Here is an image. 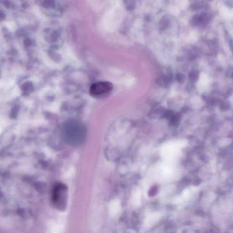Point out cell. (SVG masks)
I'll list each match as a JSON object with an SVG mask.
<instances>
[{"label": "cell", "instance_id": "cell-1", "mask_svg": "<svg viewBox=\"0 0 233 233\" xmlns=\"http://www.w3.org/2000/svg\"><path fill=\"white\" fill-rule=\"evenodd\" d=\"M84 126L80 122L70 120L63 124L61 131L62 138L65 143L71 146H77L83 143L86 137Z\"/></svg>", "mask_w": 233, "mask_h": 233}, {"label": "cell", "instance_id": "cell-2", "mask_svg": "<svg viewBox=\"0 0 233 233\" xmlns=\"http://www.w3.org/2000/svg\"><path fill=\"white\" fill-rule=\"evenodd\" d=\"M52 202L54 207L61 211H65L68 201V188L62 183H57L52 188Z\"/></svg>", "mask_w": 233, "mask_h": 233}, {"label": "cell", "instance_id": "cell-3", "mask_svg": "<svg viewBox=\"0 0 233 233\" xmlns=\"http://www.w3.org/2000/svg\"><path fill=\"white\" fill-rule=\"evenodd\" d=\"M113 85L109 82H99L94 83L91 86L89 92L92 96H98L111 91Z\"/></svg>", "mask_w": 233, "mask_h": 233}, {"label": "cell", "instance_id": "cell-4", "mask_svg": "<svg viewBox=\"0 0 233 233\" xmlns=\"http://www.w3.org/2000/svg\"><path fill=\"white\" fill-rule=\"evenodd\" d=\"M169 24V19L167 16H165L161 18L159 23V28L161 31H164L168 27Z\"/></svg>", "mask_w": 233, "mask_h": 233}, {"label": "cell", "instance_id": "cell-5", "mask_svg": "<svg viewBox=\"0 0 233 233\" xmlns=\"http://www.w3.org/2000/svg\"><path fill=\"white\" fill-rule=\"evenodd\" d=\"M126 9L128 11L133 10L136 7V0H123Z\"/></svg>", "mask_w": 233, "mask_h": 233}, {"label": "cell", "instance_id": "cell-6", "mask_svg": "<svg viewBox=\"0 0 233 233\" xmlns=\"http://www.w3.org/2000/svg\"><path fill=\"white\" fill-rule=\"evenodd\" d=\"M171 81L170 76H163L159 79V83L162 86L166 87L168 85Z\"/></svg>", "mask_w": 233, "mask_h": 233}, {"label": "cell", "instance_id": "cell-7", "mask_svg": "<svg viewBox=\"0 0 233 233\" xmlns=\"http://www.w3.org/2000/svg\"><path fill=\"white\" fill-rule=\"evenodd\" d=\"M120 208L119 204V202L114 201L113 202V205L112 206V210L113 212V215H115L116 214L119 210V208Z\"/></svg>", "mask_w": 233, "mask_h": 233}, {"label": "cell", "instance_id": "cell-8", "mask_svg": "<svg viewBox=\"0 0 233 233\" xmlns=\"http://www.w3.org/2000/svg\"><path fill=\"white\" fill-rule=\"evenodd\" d=\"M180 119V116L178 114H173L170 119L171 123L173 125L177 124Z\"/></svg>", "mask_w": 233, "mask_h": 233}, {"label": "cell", "instance_id": "cell-9", "mask_svg": "<svg viewBox=\"0 0 233 233\" xmlns=\"http://www.w3.org/2000/svg\"><path fill=\"white\" fill-rule=\"evenodd\" d=\"M184 77L183 75L179 74H178L176 76V80L178 82V83H183V81H184Z\"/></svg>", "mask_w": 233, "mask_h": 233}]
</instances>
